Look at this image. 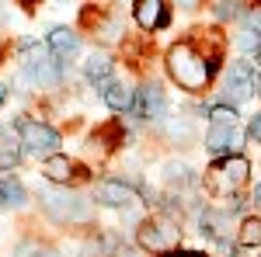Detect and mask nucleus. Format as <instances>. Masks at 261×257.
I'll use <instances>...</instances> for the list:
<instances>
[{"label": "nucleus", "instance_id": "16", "mask_svg": "<svg viewBox=\"0 0 261 257\" xmlns=\"http://www.w3.org/2000/svg\"><path fill=\"white\" fill-rule=\"evenodd\" d=\"M0 202L4 205H24V188H21V181L14 178H0Z\"/></svg>", "mask_w": 261, "mask_h": 257}, {"label": "nucleus", "instance_id": "22", "mask_svg": "<svg viewBox=\"0 0 261 257\" xmlns=\"http://www.w3.org/2000/svg\"><path fill=\"white\" fill-rule=\"evenodd\" d=\"M167 181H178V184H185V181H188V167H178V163H167Z\"/></svg>", "mask_w": 261, "mask_h": 257}, {"label": "nucleus", "instance_id": "17", "mask_svg": "<svg viewBox=\"0 0 261 257\" xmlns=\"http://www.w3.org/2000/svg\"><path fill=\"white\" fill-rule=\"evenodd\" d=\"M241 243H244V247H258V243H261V219H244Z\"/></svg>", "mask_w": 261, "mask_h": 257}, {"label": "nucleus", "instance_id": "10", "mask_svg": "<svg viewBox=\"0 0 261 257\" xmlns=\"http://www.w3.org/2000/svg\"><path fill=\"white\" fill-rule=\"evenodd\" d=\"M140 111L146 115V119H161L164 111H167V104H164V94L157 83H146L140 91Z\"/></svg>", "mask_w": 261, "mask_h": 257}, {"label": "nucleus", "instance_id": "24", "mask_svg": "<svg viewBox=\"0 0 261 257\" xmlns=\"http://www.w3.org/2000/svg\"><path fill=\"white\" fill-rule=\"evenodd\" d=\"M247 32H254V35L261 39V7H258V11H251V14H247Z\"/></svg>", "mask_w": 261, "mask_h": 257}, {"label": "nucleus", "instance_id": "27", "mask_svg": "<svg viewBox=\"0 0 261 257\" xmlns=\"http://www.w3.org/2000/svg\"><path fill=\"white\" fill-rule=\"evenodd\" d=\"M4 101H7V87L0 83V104H4Z\"/></svg>", "mask_w": 261, "mask_h": 257}, {"label": "nucleus", "instance_id": "5", "mask_svg": "<svg viewBox=\"0 0 261 257\" xmlns=\"http://www.w3.org/2000/svg\"><path fill=\"white\" fill-rule=\"evenodd\" d=\"M140 243L150 250H167L178 243V230L167 222V219H146L140 230Z\"/></svg>", "mask_w": 261, "mask_h": 257}, {"label": "nucleus", "instance_id": "2", "mask_svg": "<svg viewBox=\"0 0 261 257\" xmlns=\"http://www.w3.org/2000/svg\"><path fill=\"white\" fill-rule=\"evenodd\" d=\"M42 205L45 212L56 219V222H70V219H87V205L70 191H56V188H45L42 191Z\"/></svg>", "mask_w": 261, "mask_h": 257}, {"label": "nucleus", "instance_id": "21", "mask_svg": "<svg viewBox=\"0 0 261 257\" xmlns=\"http://www.w3.org/2000/svg\"><path fill=\"white\" fill-rule=\"evenodd\" d=\"M237 45L251 52V49H258V45H261V39H258V35H254V32H247V28H244L241 35H237Z\"/></svg>", "mask_w": 261, "mask_h": 257}, {"label": "nucleus", "instance_id": "28", "mask_svg": "<svg viewBox=\"0 0 261 257\" xmlns=\"http://www.w3.org/2000/svg\"><path fill=\"white\" fill-rule=\"evenodd\" d=\"M254 91H261V73H258V80H254Z\"/></svg>", "mask_w": 261, "mask_h": 257}, {"label": "nucleus", "instance_id": "7", "mask_svg": "<svg viewBox=\"0 0 261 257\" xmlns=\"http://www.w3.org/2000/svg\"><path fill=\"white\" fill-rule=\"evenodd\" d=\"M94 195H98V202H105V205H112V209H129L136 198H133V191L122 184V181H101L98 188H94Z\"/></svg>", "mask_w": 261, "mask_h": 257}, {"label": "nucleus", "instance_id": "3", "mask_svg": "<svg viewBox=\"0 0 261 257\" xmlns=\"http://www.w3.org/2000/svg\"><path fill=\"white\" fill-rule=\"evenodd\" d=\"M24 66H28V77L39 80V83H60V77H63L56 56H49L45 45H28L24 49Z\"/></svg>", "mask_w": 261, "mask_h": 257}, {"label": "nucleus", "instance_id": "1", "mask_svg": "<svg viewBox=\"0 0 261 257\" xmlns=\"http://www.w3.org/2000/svg\"><path fill=\"white\" fill-rule=\"evenodd\" d=\"M167 70H171V77L178 80L185 91H202L209 83V77H213L209 60L202 56L195 45H188V42H178L167 52Z\"/></svg>", "mask_w": 261, "mask_h": 257}, {"label": "nucleus", "instance_id": "9", "mask_svg": "<svg viewBox=\"0 0 261 257\" xmlns=\"http://www.w3.org/2000/svg\"><path fill=\"white\" fill-rule=\"evenodd\" d=\"M220 188H237V184H244V178H247V160L244 157H230L220 163Z\"/></svg>", "mask_w": 261, "mask_h": 257}, {"label": "nucleus", "instance_id": "11", "mask_svg": "<svg viewBox=\"0 0 261 257\" xmlns=\"http://www.w3.org/2000/svg\"><path fill=\"white\" fill-rule=\"evenodd\" d=\"M136 21H140V28H161L167 14H164V4L161 0H143L136 4Z\"/></svg>", "mask_w": 261, "mask_h": 257}, {"label": "nucleus", "instance_id": "26", "mask_svg": "<svg viewBox=\"0 0 261 257\" xmlns=\"http://www.w3.org/2000/svg\"><path fill=\"white\" fill-rule=\"evenodd\" d=\"M254 205H258V209H261V184H258V188H254Z\"/></svg>", "mask_w": 261, "mask_h": 257}, {"label": "nucleus", "instance_id": "18", "mask_svg": "<svg viewBox=\"0 0 261 257\" xmlns=\"http://www.w3.org/2000/svg\"><path fill=\"white\" fill-rule=\"evenodd\" d=\"M14 257H56V250H53V247H45V243H35V240H24Z\"/></svg>", "mask_w": 261, "mask_h": 257}, {"label": "nucleus", "instance_id": "13", "mask_svg": "<svg viewBox=\"0 0 261 257\" xmlns=\"http://www.w3.org/2000/svg\"><path fill=\"white\" fill-rule=\"evenodd\" d=\"M49 49L56 52V60H66V56L77 52V35L66 32V28H56V32L49 35Z\"/></svg>", "mask_w": 261, "mask_h": 257}, {"label": "nucleus", "instance_id": "20", "mask_svg": "<svg viewBox=\"0 0 261 257\" xmlns=\"http://www.w3.org/2000/svg\"><path fill=\"white\" fill-rule=\"evenodd\" d=\"M18 160H21L18 146H11V142H4V146H0V167H14Z\"/></svg>", "mask_w": 261, "mask_h": 257}, {"label": "nucleus", "instance_id": "8", "mask_svg": "<svg viewBox=\"0 0 261 257\" xmlns=\"http://www.w3.org/2000/svg\"><path fill=\"white\" fill-rule=\"evenodd\" d=\"M254 94V77L247 66H237L230 77H226V98L230 101H247Z\"/></svg>", "mask_w": 261, "mask_h": 257}, {"label": "nucleus", "instance_id": "15", "mask_svg": "<svg viewBox=\"0 0 261 257\" xmlns=\"http://www.w3.org/2000/svg\"><path fill=\"white\" fill-rule=\"evenodd\" d=\"M84 73L94 80V83L105 87V83H108V73H112V60H108L105 52H94V56L87 60V66H84Z\"/></svg>", "mask_w": 261, "mask_h": 257}, {"label": "nucleus", "instance_id": "29", "mask_svg": "<svg viewBox=\"0 0 261 257\" xmlns=\"http://www.w3.org/2000/svg\"><path fill=\"white\" fill-rule=\"evenodd\" d=\"M185 257H199V254H185Z\"/></svg>", "mask_w": 261, "mask_h": 257}, {"label": "nucleus", "instance_id": "14", "mask_svg": "<svg viewBox=\"0 0 261 257\" xmlns=\"http://www.w3.org/2000/svg\"><path fill=\"white\" fill-rule=\"evenodd\" d=\"M73 160H66V157H60V153H53V157L45 160V178L49 181H56V184H63V181H70L73 178Z\"/></svg>", "mask_w": 261, "mask_h": 257}, {"label": "nucleus", "instance_id": "12", "mask_svg": "<svg viewBox=\"0 0 261 257\" xmlns=\"http://www.w3.org/2000/svg\"><path fill=\"white\" fill-rule=\"evenodd\" d=\"M101 94H105V104L112 108V111H129L133 108V91L129 87H122V83H105L101 87Z\"/></svg>", "mask_w": 261, "mask_h": 257}, {"label": "nucleus", "instance_id": "19", "mask_svg": "<svg viewBox=\"0 0 261 257\" xmlns=\"http://www.w3.org/2000/svg\"><path fill=\"white\" fill-rule=\"evenodd\" d=\"M209 119L216 122V125H237V111L226 108V104H216V108L209 111Z\"/></svg>", "mask_w": 261, "mask_h": 257}, {"label": "nucleus", "instance_id": "25", "mask_svg": "<svg viewBox=\"0 0 261 257\" xmlns=\"http://www.w3.org/2000/svg\"><path fill=\"white\" fill-rule=\"evenodd\" d=\"M251 139H261V115L251 122Z\"/></svg>", "mask_w": 261, "mask_h": 257}, {"label": "nucleus", "instance_id": "30", "mask_svg": "<svg viewBox=\"0 0 261 257\" xmlns=\"http://www.w3.org/2000/svg\"><path fill=\"white\" fill-rule=\"evenodd\" d=\"M258 60H261V45H258Z\"/></svg>", "mask_w": 261, "mask_h": 257}, {"label": "nucleus", "instance_id": "23", "mask_svg": "<svg viewBox=\"0 0 261 257\" xmlns=\"http://www.w3.org/2000/svg\"><path fill=\"white\" fill-rule=\"evenodd\" d=\"M237 11H241V4H226V0H223V4H216V18H233V14H237Z\"/></svg>", "mask_w": 261, "mask_h": 257}, {"label": "nucleus", "instance_id": "6", "mask_svg": "<svg viewBox=\"0 0 261 257\" xmlns=\"http://www.w3.org/2000/svg\"><path fill=\"white\" fill-rule=\"evenodd\" d=\"M241 142H244V136L237 125H213L209 136H205V146L213 153H226V150L233 153V150H241Z\"/></svg>", "mask_w": 261, "mask_h": 257}, {"label": "nucleus", "instance_id": "4", "mask_svg": "<svg viewBox=\"0 0 261 257\" xmlns=\"http://www.w3.org/2000/svg\"><path fill=\"white\" fill-rule=\"evenodd\" d=\"M18 136L24 139V146L35 150V153H49V150L60 146V132L49 129V125H42V122H28V119L18 122Z\"/></svg>", "mask_w": 261, "mask_h": 257}]
</instances>
